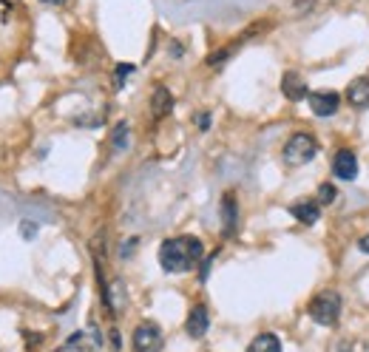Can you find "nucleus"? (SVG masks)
<instances>
[{"mask_svg":"<svg viewBox=\"0 0 369 352\" xmlns=\"http://www.w3.org/2000/svg\"><path fill=\"white\" fill-rule=\"evenodd\" d=\"M205 256V245L196 236H176L160 245V264L165 273H188Z\"/></svg>","mask_w":369,"mask_h":352,"instance_id":"nucleus-1","label":"nucleus"},{"mask_svg":"<svg viewBox=\"0 0 369 352\" xmlns=\"http://www.w3.org/2000/svg\"><path fill=\"white\" fill-rule=\"evenodd\" d=\"M341 307H344L341 296H338L335 290H324L310 301V318L321 327H332V324H338V318H341Z\"/></svg>","mask_w":369,"mask_h":352,"instance_id":"nucleus-2","label":"nucleus"},{"mask_svg":"<svg viewBox=\"0 0 369 352\" xmlns=\"http://www.w3.org/2000/svg\"><path fill=\"white\" fill-rule=\"evenodd\" d=\"M318 157V142L310 134H293L284 142V162L290 168H301L307 162H313Z\"/></svg>","mask_w":369,"mask_h":352,"instance_id":"nucleus-3","label":"nucleus"},{"mask_svg":"<svg viewBox=\"0 0 369 352\" xmlns=\"http://www.w3.org/2000/svg\"><path fill=\"white\" fill-rule=\"evenodd\" d=\"M162 330L153 321H142L134 330V352H162Z\"/></svg>","mask_w":369,"mask_h":352,"instance_id":"nucleus-4","label":"nucleus"},{"mask_svg":"<svg viewBox=\"0 0 369 352\" xmlns=\"http://www.w3.org/2000/svg\"><path fill=\"white\" fill-rule=\"evenodd\" d=\"M103 344V338H100V333L94 330V327H88V330H80V333H74L63 346H60L57 352H97V346Z\"/></svg>","mask_w":369,"mask_h":352,"instance_id":"nucleus-5","label":"nucleus"},{"mask_svg":"<svg viewBox=\"0 0 369 352\" xmlns=\"http://www.w3.org/2000/svg\"><path fill=\"white\" fill-rule=\"evenodd\" d=\"M307 103H310L316 116H332L338 108H341V97L335 91H310L307 94Z\"/></svg>","mask_w":369,"mask_h":352,"instance_id":"nucleus-6","label":"nucleus"},{"mask_svg":"<svg viewBox=\"0 0 369 352\" xmlns=\"http://www.w3.org/2000/svg\"><path fill=\"white\" fill-rule=\"evenodd\" d=\"M332 173L338 176V179L352 182L355 176H358V157H355V151H350V148L338 151L335 159H332Z\"/></svg>","mask_w":369,"mask_h":352,"instance_id":"nucleus-7","label":"nucleus"},{"mask_svg":"<svg viewBox=\"0 0 369 352\" xmlns=\"http://www.w3.org/2000/svg\"><path fill=\"white\" fill-rule=\"evenodd\" d=\"M210 327V315H207V307L205 304H196L191 313H188V321H184V330H188L191 338H202Z\"/></svg>","mask_w":369,"mask_h":352,"instance_id":"nucleus-8","label":"nucleus"},{"mask_svg":"<svg viewBox=\"0 0 369 352\" xmlns=\"http://www.w3.org/2000/svg\"><path fill=\"white\" fill-rule=\"evenodd\" d=\"M347 103L352 108H369V77H358L347 85Z\"/></svg>","mask_w":369,"mask_h":352,"instance_id":"nucleus-9","label":"nucleus"},{"mask_svg":"<svg viewBox=\"0 0 369 352\" xmlns=\"http://www.w3.org/2000/svg\"><path fill=\"white\" fill-rule=\"evenodd\" d=\"M282 94L287 97V100H293V103H298V100H307V82L295 74V71H287L284 77H282Z\"/></svg>","mask_w":369,"mask_h":352,"instance_id":"nucleus-10","label":"nucleus"},{"mask_svg":"<svg viewBox=\"0 0 369 352\" xmlns=\"http://www.w3.org/2000/svg\"><path fill=\"white\" fill-rule=\"evenodd\" d=\"M173 108V97L165 85H157L153 88V97H151V114L157 116V120H162V116H168Z\"/></svg>","mask_w":369,"mask_h":352,"instance_id":"nucleus-11","label":"nucleus"},{"mask_svg":"<svg viewBox=\"0 0 369 352\" xmlns=\"http://www.w3.org/2000/svg\"><path fill=\"white\" fill-rule=\"evenodd\" d=\"M103 299H105V307L117 315L122 307H126V290H122V281H111V284H103Z\"/></svg>","mask_w":369,"mask_h":352,"instance_id":"nucleus-12","label":"nucleus"},{"mask_svg":"<svg viewBox=\"0 0 369 352\" xmlns=\"http://www.w3.org/2000/svg\"><path fill=\"white\" fill-rule=\"evenodd\" d=\"M290 213L301 222V225H316L321 211H318V202H310V199H304V202H295L290 204Z\"/></svg>","mask_w":369,"mask_h":352,"instance_id":"nucleus-13","label":"nucleus"},{"mask_svg":"<svg viewBox=\"0 0 369 352\" xmlns=\"http://www.w3.org/2000/svg\"><path fill=\"white\" fill-rule=\"evenodd\" d=\"M236 216H239L236 199H233V193H225V199H222V225H225V236H233V230H236Z\"/></svg>","mask_w":369,"mask_h":352,"instance_id":"nucleus-14","label":"nucleus"},{"mask_svg":"<svg viewBox=\"0 0 369 352\" xmlns=\"http://www.w3.org/2000/svg\"><path fill=\"white\" fill-rule=\"evenodd\" d=\"M248 352H282V341L275 338L273 333H261V335H256L250 341Z\"/></svg>","mask_w":369,"mask_h":352,"instance_id":"nucleus-15","label":"nucleus"},{"mask_svg":"<svg viewBox=\"0 0 369 352\" xmlns=\"http://www.w3.org/2000/svg\"><path fill=\"white\" fill-rule=\"evenodd\" d=\"M111 148L114 151H126L128 148V123H117L111 131Z\"/></svg>","mask_w":369,"mask_h":352,"instance_id":"nucleus-16","label":"nucleus"},{"mask_svg":"<svg viewBox=\"0 0 369 352\" xmlns=\"http://www.w3.org/2000/svg\"><path fill=\"white\" fill-rule=\"evenodd\" d=\"M335 196H338V191H335V185H329V182H324V185L318 188V204H332V202H335Z\"/></svg>","mask_w":369,"mask_h":352,"instance_id":"nucleus-17","label":"nucleus"},{"mask_svg":"<svg viewBox=\"0 0 369 352\" xmlns=\"http://www.w3.org/2000/svg\"><path fill=\"white\" fill-rule=\"evenodd\" d=\"M37 230H40V227H37L35 222H28V219H26V222H20V236H23L26 242H32V239L37 236Z\"/></svg>","mask_w":369,"mask_h":352,"instance_id":"nucleus-18","label":"nucleus"},{"mask_svg":"<svg viewBox=\"0 0 369 352\" xmlns=\"http://www.w3.org/2000/svg\"><path fill=\"white\" fill-rule=\"evenodd\" d=\"M128 74H134V66H131V63H119V66H117V88L126 82Z\"/></svg>","mask_w":369,"mask_h":352,"instance_id":"nucleus-19","label":"nucleus"},{"mask_svg":"<svg viewBox=\"0 0 369 352\" xmlns=\"http://www.w3.org/2000/svg\"><path fill=\"white\" fill-rule=\"evenodd\" d=\"M228 60V49H222V51H216V54H210L207 57V66H222Z\"/></svg>","mask_w":369,"mask_h":352,"instance_id":"nucleus-20","label":"nucleus"},{"mask_svg":"<svg viewBox=\"0 0 369 352\" xmlns=\"http://www.w3.org/2000/svg\"><path fill=\"white\" fill-rule=\"evenodd\" d=\"M196 123H199V131H207L210 128V114L207 111H199L196 114Z\"/></svg>","mask_w":369,"mask_h":352,"instance_id":"nucleus-21","label":"nucleus"},{"mask_svg":"<svg viewBox=\"0 0 369 352\" xmlns=\"http://www.w3.org/2000/svg\"><path fill=\"white\" fill-rule=\"evenodd\" d=\"M358 247H361V253H366V256H369V233H366L363 239H358Z\"/></svg>","mask_w":369,"mask_h":352,"instance_id":"nucleus-22","label":"nucleus"},{"mask_svg":"<svg viewBox=\"0 0 369 352\" xmlns=\"http://www.w3.org/2000/svg\"><path fill=\"white\" fill-rule=\"evenodd\" d=\"M40 3H46V6H60V3H66V0H40Z\"/></svg>","mask_w":369,"mask_h":352,"instance_id":"nucleus-23","label":"nucleus"}]
</instances>
